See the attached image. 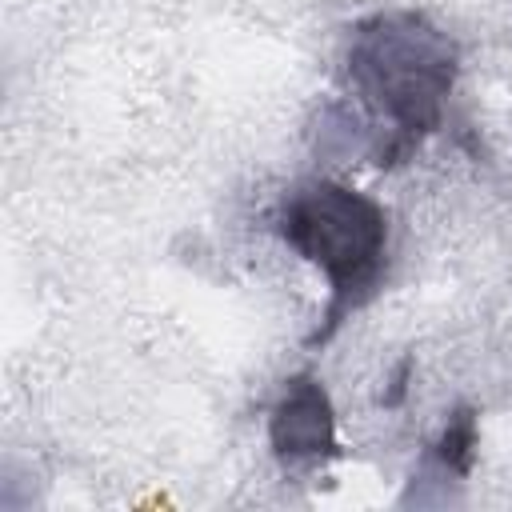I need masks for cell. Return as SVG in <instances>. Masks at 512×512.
Listing matches in <instances>:
<instances>
[{
    "label": "cell",
    "instance_id": "obj_1",
    "mask_svg": "<svg viewBox=\"0 0 512 512\" xmlns=\"http://www.w3.org/2000/svg\"><path fill=\"white\" fill-rule=\"evenodd\" d=\"M348 88L368 112L388 124L380 164L412 152L420 136L440 124V108L452 88L456 52L444 32L412 12L372 16L348 44Z\"/></svg>",
    "mask_w": 512,
    "mask_h": 512
},
{
    "label": "cell",
    "instance_id": "obj_2",
    "mask_svg": "<svg viewBox=\"0 0 512 512\" xmlns=\"http://www.w3.org/2000/svg\"><path fill=\"white\" fill-rule=\"evenodd\" d=\"M280 236L292 252H300L308 264H316L328 276V312H324V332L316 340H328L332 328L360 308L380 276H384V256H388V216L376 200L320 180L304 184L292 192L280 208Z\"/></svg>",
    "mask_w": 512,
    "mask_h": 512
},
{
    "label": "cell",
    "instance_id": "obj_3",
    "mask_svg": "<svg viewBox=\"0 0 512 512\" xmlns=\"http://www.w3.org/2000/svg\"><path fill=\"white\" fill-rule=\"evenodd\" d=\"M272 448L288 460L332 452V408L316 380H292L272 412Z\"/></svg>",
    "mask_w": 512,
    "mask_h": 512
}]
</instances>
